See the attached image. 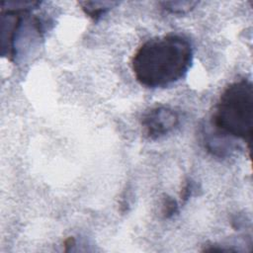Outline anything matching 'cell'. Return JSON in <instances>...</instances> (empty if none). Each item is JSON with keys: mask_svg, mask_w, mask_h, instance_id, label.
Returning <instances> with one entry per match:
<instances>
[{"mask_svg": "<svg viewBox=\"0 0 253 253\" xmlns=\"http://www.w3.org/2000/svg\"><path fill=\"white\" fill-rule=\"evenodd\" d=\"M188 38L167 34L143 42L134 52L131 69L135 79L148 88H163L182 79L193 62Z\"/></svg>", "mask_w": 253, "mask_h": 253, "instance_id": "1", "label": "cell"}, {"mask_svg": "<svg viewBox=\"0 0 253 253\" xmlns=\"http://www.w3.org/2000/svg\"><path fill=\"white\" fill-rule=\"evenodd\" d=\"M211 123L220 133L239 138L250 148L253 133V85L250 80L240 79L223 90Z\"/></svg>", "mask_w": 253, "mask_h": 253, "instance_id": "2", "label": "cell"}, {"mask_svg": "<svg viewBox=\"0 0 253 253\" xmlns=\"http://www.w3.org/2000/svg\"><path fill=\"white\" fill-rule=\"evenodd\" d=\"M142 132L149 139L160 138L174 130L180 123L179 115L166 106H157L146 111L141 117Z\"/></svg>", "mask_w": 253, "mask_h": 253, "instance_id": "3", "label": "cell"}, {"mask_svg": "<svg viewBox=\"0 0 253 253\" xmlns=\"http://www.w3.org/2000/svg\"><path fill=\"white\" fill-rule=\"evenodd\" d=\"M116 4V2H80L84 12L94 20H98Z\"/></svg>", "mask_w": 253, "mask_h": 253, "instance_id": "4", "label": "cell"}, {"mask_svg": "<svg viewBox=\"0 0 253 253\" xmlns=\"http://www.w3.org/2000/svg\"><path fill=\"white\" fill-rule=\"evenodd\" d=\"M163 8L167 10L170 13L174 14H183L191 9H193L196 5L197 2H189V1H177V2H162Z\"/></svg>", "mask_w": 253, "mask_h": 253, "instance_id": "5", "label": "cell"}, {"mask_svg": "<svg viewBox=\"0 0 253 253\" xmlns=\"http://www.w3.org/2000/svg\"><path fill=\"white\" fill-rule=\"evenodd\" d=\"M177 211H178L177 202L174 199H172L171 197L166 196L163 199V203H162V213H163L164 217H167V218L171 217Z\"/></svg>", "mask_w": 253, "mask_h": 253, "instance_id": "6", "label": "cell"}]
</instances>
